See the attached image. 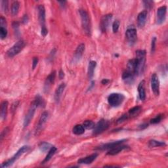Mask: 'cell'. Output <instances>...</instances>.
Returning <instances> with one entry per match:
<instances>
[{"instance_id": "ffe728a7", "label": "cell", "mask_w": 168, "mask_h": 168, "mask_svg": "<svg viewBox=\"0 0 168 168\" xmlns=\"http://www.w3.org/2000/svg\"><path fill=\"white\" fill-rule=\"evenodd\" d=\"M84 51H85V44H79L78 46V47L76 50H75L74 53V59L75 62H78V61H79V59H80L81 57H82V54Z\"/></svg>"}, {"instance_id": "3957f363", "label": "cell", "mask_w": 168, "mask_h": 168, "mask_svg": "<svg viewBox=\"0 0 168 168\" xmlns=\"http://www.w3.org/2000/svg\"><path fill=\"white\" fill-rule=\"evenodd\" d=\"M29 148H30V147L27 145H25V146H23L21 147V148L17 151V152H16V154L11 159H8L7 161L3 162L2 163V167H8L12 166L14 163V162L16 160V159H18L19 158L20 156H21L23 154L27 152Z\"/></svg>"}, {"instance_id": "4dcf8cb0", "label": "cell", "mask_w": 168, "mask_h": 168, "mask_svg": "<svg viewBox=\"0 0 168 168\" xmlns=\"http://www.w3.org/2000/svg\"><path fill=\"white\" fill-rule=\"evenodd\" d=\"M20 7V3L18 2H14L11 5V14L12 16H15L18 14Z\"/></svg>"}, {"instance_id": "d6a6232c", "label": "cell", "mask_w": 168, "mask_h": 168, "mask_svg": "<svg viewBox=\"0 0 168 168\" xmlns=\"http://www.w3.org/2000/svg\"><path fill=\"white\" fill-rule=\"evenodd\" d=\"M83 127L87 129H92L95 127V123L91 120H86L83 124Z\"/></svg>"}, {"instance_id": "74e56055", "label": "cell", "mask_w": 168, "mask_h": 168, "mask_svg": "<svg viewBox=\"0 0 168 168\" xmlns=\"http://www.w3.org/2000/svg\"><path fill=\"white\" fill-rule=\"evenodd\" d=\"M156 37H154L152 39V43H151V53H154L156 49Z\"/></svg>"}, {"instance_id": "7dc6e473", "label": "cell", "mask_w": 168, "mask_h": 168, "mask_svg": "<svg viewBox=\"0 0 168 168\" xmlns=\"http://www.w3.org/2000/svg\"><path fill=\"white\" fill-rule=\"evenodd\" d=\"M23 23L25 24V23H26L28 22V16L27 15H24V18H23Z\"/></svg>"}, {"instance_id": "6da1fadb", "label": "cell", "mask_w": 168, "mask_h": 168, "mask_svg": "<svg viewBox=\"0 0 168 168\" xmlns=\"http://www.w3.org/2000/svg\"><path fill=\"white\" fill-rule=\"evenodd\" d=\"M136 70L135 75L141 74L143 72L146 62V51L145 50H137L136 51Z\"/></svg>"}, {"instance_id": "9c48e42d", "label": "cell", "mask_w": 168, "mask_h": 168, "mask_svg": "<svg viewBox=\"0 0 168 168\" xmlns=\"http://www.w3.org/2000/svg\"><path fill=\"white\" fill-rule=\"evenodd\" d=\"M151 88L154 94L158 96L159 94V81L156 74H153L151 77Z\"/></svg>"}, {"instance_id": "52a82bcc", "label": "cell", "mask_w": 168, "mask_h": 168, "mask_svg": "<svg viewBox=\"0 0 168 168\" xmlns=\"http://www.w3.org/2000/svg\"><path fill=\"white\" fill-rule=\"evenodd\" d=\"M109 128V121L104 119H101L98 121L93 128V134L95 135H97L99 134L102 133L104 131L108 129Z\"/></svg>"}, {"instance_id": "7402d4cb", "label": "cell", "mask_w": 168, "mask_h": 168, "mask_svg": "<svg viewBox=\"0 0 168 168\" xmlns=\"http://www.w3.org/2000/svg\"><path fill=\"white\" fill-rule=\"evenodd\" d=\"M145 82L142 80L138 84V96L139 98L142 101H144L146 99V91H145Z\"/></svg>"}, {"instance_id": "836d02e7", "label": "cell", "mask_w": 168, "mask_h": 168, "mask_svg": "<svg viewBox=\"0 0 168 168\" xmlns=\"http://www.w3.org/2000/svg\"><path fill=\"white\" fill-rule=\"evenodd\" d=\"M120 23L119 20H114V22L112 24L113 32L114 33L117 32V31H118V30H119V28H120Z\"/></svg>"}, {"instance_id": "7bdbcfd3", "label": "cell", "mask_w": 168, "mask_h": 168, "mask_svg": "<svg viewBox=\"0 0 168 168\" xmlns=\"http://www.w3.org/2000/svg\"><path fill=\"white\" fill-rule=\"evenodd\" d=\"M41 35L43 36L44 37L46 36V35H47V33H48V30H47V28H41Z\"/></svg>"}, {"instance_id": "1f68e13d", "label": "cell", "mask_w": 168, "mask_h": 168, "mask_svg": "<svg viewBox=\"0 0 168 168\" xmlns=\"http://www.w3.org/2000/svg\"><path fill=\"white\" fill-rule=\"evenodd\" d=\"M52 146H51L49 143H48V142H42L40 144L39 148L42 151V152H47V151H49L50 149H51V148Z\"/></svg>"}, {"instance_id": "e0dca14e", "label": "cell", "mask_w": 168, "mask_h": 168, "mask_svg": "<svg viewBox=\"0 0 168 168\" xmlns=\"http://www.w3.org/2000/svg\"><path fill=\"white\" fill-rule=\"evenodd\" d=\"M135 74L126 70L122 74V79L125 84L131 85L134 82V80H135Z\"/></svg>"}, {"instance_id": "f35d334b", "label": "cell", "mask_w": 168, "mask_h": 168, "mask_svg": "<svg viewBox=\"0 0 168 168\" xmlns=\"http://www.w3.org/2000/svg\"><path fill=\"white\" fill-rule=\"evenodd\" d=\"M128 117H129L128 114H125L122 115V116H121L120 117V118H118V119L117 120V121H116L117 124H121V123L124 122V121H126V120H127L128 119Z\"/></svg>"}, {"instance_id": "8d00e7d4", "label": "cell", "mask_w": 168, "mask_h": 168, "mask_svg": "<svg viewBox=\"0 0 168 168\" xmlns=\"http://www.w3.org/2000/svg\"><path fill=\"white\" fill-rule=\"evenodd\" d=\"M162 119V116L161 114L158 115L150 120V123L152 124H156L159 122H160Z\"/></svg>"}, {"instance_id": "e575fe53", "label": "cell", "mask_w": 168, "mask_h": 168, "mask_svg": "<svg viewBox=\"0 0 168 168\" xmlns=\"http://www.w3.org/2000/svg\"><path fill=\"white\" fill-rule=\"evenodd\" d=\"M7 36V28L0 27V37L2 40L5 39Z\"/></svg>"}, {"instance_id": "484cf974", "label": "cell", "mask_w": 168, "mask_h": 168, "mask_svg": "<svg viewBox=\"0 0 168 168\" xmlns=\"http://www.w3.org/2000/svg\"><path fill=\"white\" fill-rule=\"evenodd\" d=\"M8 102L7 101H3L2 103L1 106V112H0V116H1V119L2 120H4L6 118L7 114V108H8Z\"/></svg>"}, {"instance_id": "d590c367", "label": "cell", "mask_w": 168, "mask_h": 168, "mask_svg": "<svg viewBox=\"0 0 168 168\" xmlns=\"http://www.w3.org/2000/svg\"><path fill=\"white\" fill-rule=\"evenodd\" d=\"M8 1H2V10L5 13H7L8 10H9V5H8Z\"/></svg>"}, {"instance_id": "603a6c76", "label": "cell", "mask_w": 168, "mask_h": 168, "mask_svg": "<svg viewBox=\"0 0 168 168\" xmlns=\"http://www.w3.org/2000/svg\"><path fill=\"white\" fill-rule=\"evenodd\" d=\"M96 66V62L95 61H91L89 62V66H88V71H87L88 78H89V79H91L93 77L94 71Z\"/></svg>"}, {"instance_id": "b9f144b4", "label": "cell", "mask_w": 168, "mask_h": 168, "mask_svg": "<svg viewBox=\"0 0 168 168\" xmlns=\"http://www.w3.org/2000/svg\"><path fill=\"white\" fill-rule=\"evenodd\" d=\"M38 58L37 57H34L33 58V61H32V68L33 69H35L36 66H37V63H38Z\"/></svg>"}, {"instance_id": "8992f818", "label": "cell", "mask_w": 168, "mask_h": 168, "mask_svg": "<svg viewBox=\"0 0 168 168\" xmlns=\"http://www.w3.org/2000/svg\"><path fill=\"white\" fill-rule=\"evenodd\" d=\"M125 37L129 45L133 46L137 40V33L136 28L133 26H130L125 32Z\"/></svg>"}, {"instance_id": "9a60e30c", "label": "cell", "mask_w": 168, "mask_h": 168, "mask_svg": "<svg viewBox=\"0 0 168 168\" xmlns=\"http://www.w3.org/2000/svg\"><path fill=\"white\" fill-rule=\"evenodd\" d=\"M126 141H127L126 139H123V140L117 141H114V142H108V143H106V144H104V145L99 146L96 149H98V150H110V149L114 148V147H115L117 145L123 144L124 142Z\"/></svg>"}, {"instance_id": "ba28073f", "label": "cell", "mask_w": 168, "mask_h": 168, "mask_svg": "<svg viewBox=\"0 0 168 168\" xmlns=\"http://www.w3.org/2000/svg\"><path fill=\"white\" fill-rule=\"evenodd\" d=\"M49 118V113L47 112H44L42 113L40 118L39 120V122L37 125V127L36 129V135H38L39 133L41 132V131L44 127L45 124L47 122V121Z\"/></svg>"}, {"instance_id": "7c38bea8", "label": "cell", "mask_w": 168, "mask_h": 168, "mask_svg": "<svg viewBox=\"0 0 168 168\" xmlns=\"http://www.w3.org/2000/svg\"><path fill=\"white\" fill-rule=\"evenodd\" d=\"M36 109V107L32 103L30 109H29V110L27 113V114L24 117V124H23L24 128H26L27 126L31 122V121L33 117V115H34V114H35Z\"/></svg>"}, {"instance_id": "8fae6325", "label": "cell", "mask_w": 168, "mask_h": 168, "mask_svg": "<svg viewBox=\"0 0 168 168\" xmlns=\"http://www.w3.org/2000/svg\"><path fill=\"white\" fill-rule=\"evenodd\" d=\"M166 12H167V7L162 6L159 7L157 10V20L156 22L158 24H162L164 23L166 18Z\"/></svg>"}, {"instance_id": "83f0119b", "label": "cell", "mask_w": 168, "mask_h": 168, "mask_svg": "<svg viewBox=\"0 0 168 168\" xmlns=\"http://www.w3.org/2000/svg\"><path fill=\"white\" fill-rule=\"evenodd\" d=\"M57 150V148L55 146H52L51 148V149H50L48 151V154H47V156H46L45 158L44 159V160L43 161V163H44L45 162H47L49 161L50 159H51L53 158V156H54V155L55 154Z\"/></svg>"}, {"instance_id": "ab89813d", "label": "cell", "mask_w": 168, "mask_h": 168, "mask_svg": "<svg viewBox=\"0 0 168 168\" xmlns=\"http://www.w3.org/2000/svg\"><path fill=\"white\" fill-rule=\"evenodd\" d=\"M0 27L7 28L6 19L4 18L3 16H1V17H0Z\"/></svg>"}, {"instance_id": "277c9868", "label": "cell", "mask_w": 168, "mask_h": 168, "mask_svg": "<svg viewBox=\"0 0 168 168\" xmlns=\"http://www.w3.org/2000/svg\"><path fill=\"white\" fill-rule=\"evenodd\" d=\"M125 99V96L118 93H112L108 96V102L112 107H117L122 104Z\"/></svg>"}, {"instance_id": "d4e9b609", "label": "cell", "mask_w": 168, "mask_h": 168, "mask_svg": "<svg viewBox=\"0 0 168 168\" xmlns=\"http://www.w3.org/2000/svg\"><path fill=\"white\" fill-rule=\"evenodd\" d=\"M135 70H136V60L135 58L129 60L128 62L127 65V71L135 75Z\"/></svg>"}, {"instance_id": "30bf717a", "label": "cell", "mask_w": 168, "mask_h": 168, "mask_svg": "<svg viewBox=\"0 0 168 168\" xmlns=\"http://www.w3.org/2000/svg\"><path fill=\"white\" fill-rule=\"evenodd\" d=\"M112 19V14H108L107 15H104L102 18L101 20H100V28L102 32H106L108 30L110 25L111 20Z\"/></svg>"}, {"instance_id": "5bb4252c", "label": "cell", "mask_w": 168, "mask_h": 168, "mask_svg": "<svg viewBox=\"0 0 168 168\" xmlns=\"http://www.w3.org/2000/svg\"><path fill=\"white\" fill-rule=\"evenodd\" d=\"M56 77V72L55 71H53L51 74H50L48 77L46 78V80L45 82V85H44V91L45 93H47L49 91L50 87L52 86V84L54 83V79H55Z\"/></svg>"}, {"instance_id": "7a4b0ae2", "label": "cell", "mask_w": 168, "mask_h": 168, "mask_svg": "<svg viewBox=\"0 0 168 168\" xmlns=\"http://www.w3.org/2000/svg\"><path fill=\"white\" fill-rule=\"evenodd\" d=\"M79 12L82 20L83 30L87 36H90L91 34V24L89 14L87 13L86 11L83 9L79 10Z\"/></svg>"}, {"instance_id": "ac0fdd59", "label": "cell", "mask_w": 168, "mask_h": 168, "mask_svg": "<svg viewBox=\"0 0 168 168\" xmlns=\"http://www.w3.org/2000/svg\"><path fill=\"white\" fill-rule=\"evenodd\" d=\"M98 154L96 153H94L90 155V156L79 159L78 161V163H80V164H91V163H93L95 160Z\"/></svg>"}, {"instance_id": "cb8c5ba5", "label": "cell", "mask_w": 168, "mask_h": 168, "mask_svg": "<svg viewBox=\"0 0 168 168\" xmlns=\"http://www.w3.org/2000/svg\"><path fill=\"white\" fill-rule=\"evenodd\" d=\"M35 105L36 108L37 107H44L45 105V102L44 99L40 95H37L34 99V100L32 103Z\"/></svg>"}, {"instance_id": "2e32d148", "label": "cell", "mask_w": 168, "mask_h": 168, "mask_svg": "<svg viewBox=\"0 0 168 168\" xmlns=\"http://www.w3.org/2000/svg\"><path fill=\"white\" fill-rule=\"evenodd\" d=\"M147 15H148V12L146 10L141 11L137 16V24L139 28H142L145 26L146 23V20L147 18Z\"/></svg>"}, {"instance_id": "d6986e66", "label": "cell", "mask_w": 168, "mask_h": 168, "mask_svg": "<svg viewBox=\"0 0 168 168\" xmlns=\"http://www.w3.org/2000/svg\"><path fill=\"white\" fill-rule=\"evenodd\" d=\"M66 87V84L65 83H62L60 84L58 87L57 88L55 91V93H54V100H55V102L58 103L60 101V99L62 96V95L63 92L65 91V89Z\"/></svg>"}, {"instance_id": "f1b7e54d", "label": "cell", "mask_w": 168, "mask_h": 168, "mask_svg": "<svg viewBox=\"0 0 168 168\" xmlns=\"http://www.w3.org/2000/svg\"><path fill=\"white\" fill-rule=\"evenodd\" d=\"M166 146V143L164 142L158 141L156 140H150L149 142V146L150 148H154V147H159V146Z\"/></svg>"}, {"instance_id": "5b68a950", "label": "cell", "mask_w": 168, "mask_h": 168, "mask_svg": "<svg viewBox=\"0 0 168 168\" xmlns=\"http://www.w3.org/2000/svg\"><path fill=\"white\" fill-rule=\"evenodd\" d=\"M26 43L23 40H20L12 46V47L7 51V54L9 57H13L18 54L25 47Z\"/></svg>"}, {"instance_id": "c3c4849f", "label": "cell", "mask_w": 168, "mask_h": 168, "mask_svg": "<svg viewBox=\"0 0 168 168\" xmlns=\"http://www.w3.org/2000/svg\"><path fill=\"white\" fill-rule=\"evenodd\" d=\"M104 167H118V166H105Z\"/></svg>"}, {"instance_id": "4316f807", "label": "cell", "mask_w": 168, "mask_h": 168, "mask_svg": "<svg viewBox=\"0 0 168 168\" xmlns=\"http://www.w3.org/2000/svg\"><path fill=\"white\" fill-rule=\"evenodd\" d=\"M72 133L76 135H80L85 133V128L83 125H75L72 129Z\"/></svg>"}, {"instance_id": "44dd1931", "label": "cell", "mask_w": 168, "mask_h": 168, "mask_svg": "<svg viewBox=\"0 0 168 168\" xmlns=\"http://www.w3.org/2000/svg\"><path fill=\"white\" fill-rule=\"evenodd\" d=\"M128 146L125 145H123L122 144H121L120 145H117L114 148H112L110 150H108V152H107V155H110V156H114V155L117 154L118 153L121 152V151L124 150V149H126L128 148Z\"/></svg>"}, {"instance_id": "f546056e", "label": "cell", "mask_w": 168, "mask_h": 168, "mask_svg": "<svg viewBox=\"0 0 168 168\" xmlns=\"http://www.w3.org/2000/svg\"><path fill=\"white\" fill-rule=\"evenodd\" d=\"M141 111V107H135L132 108L130 109L128 112V116H137Z\"/></svg>"}, {"instance_id": "60d3db41", "label": "cell", "mask_w": 168, "mask_h": 168, "mask_svg": "<svg viewBox=\"0 0 168 168\" xmlns=\"http://www.w3.org/2000/svg\"><path fill=\"white\" fill-rule=\"evenodd\" d=\"M145 4V7H146L147 9H151L153 7V2L152 1H144L143 2Z\"/></svg>"}, {"instance_id": "bcb514c9", "label": "cell", "mask_w": 168, "mask_h": 168, "mask_svg": "<svg viewBox=\"0 0 168 168\" xmlns=\"http://www.w3.org/2000/svg\"><path fill=\"white\" fill-rule=\"evenodd\" d=\"M109 82H110V81H109L108 79H103L102 80V83L104 84V85H105V84H107Z\"/></svg>"}, {"instance_id": "ee69618b", "label": "cell", "mask_w": 168, "mask_h": 168, "mask_svg": "<svg viewBox=\"0 0 168 168\" xmlns=\"http://www.w3.org/2000/svg\"><path fill=\"white\" fill-rule=\"evenodd\" d=\"M7 132H8V129H7V128L4 129V130L2 132V134H1V141L3 140V138L4 137H5L6 133H7Z\"/></svg>"}, {"instance_id": "f6af8a7d", "label": "cell", "mask_w": 168, "mask_h": 168, "mask_svg": "<svg viewBox=\"0 0 168 168\" xmlns=\"http://www.w3.org/2000/svg\"><path fill=\"white\" fill-rule=\"evenodd\" d=\"M58 75H59V78L60 79H62L63 78L65 77V73H64V72H63V71L62 70H60L59 74H58Z\"/></svg>"}, {"instance_id": "4fadbf2b", "label": "cell", "mask_w": 168, "mask_h": 168, "mask_svg": "<svg viewBox=\"0 0 168 168\" xmlns=\"http://www.w3.org/2000/svg\"><path fill=\"white\" fill-rule=\"evenodd\" d=\"M38 10V20L41 28H46L45 26V9L43 5H40L37 7Z\"/></svg>"}]
</instances>
